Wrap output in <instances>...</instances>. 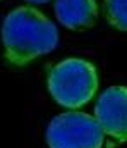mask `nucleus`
I'll list each match as a JSON object with an SVG mask.
<instances>
[{"instance_id":"f257e3e1","label":"nucleus","mask_w":127,"mask_h":148,"mask_svg":"<svg viewBox=\"0 0 127 148\" xmlns=\"http://www.w3.org/2000/svg\"><path fill=\"white\" fill-rule=\"evenodd\" d=\"M2 40L7 60L14 66H26L57 47L58 31L35 7H17L3 19Z\"/></svg>"},{"instance_id":"f03ea898","label":"nucleus","mask_w":127,"mask_h":148,"mask_svg":"<svg viewBox=\"0 0 127 148\" xmlns=\"http://www.w3.org/2000/svg\"><path fill=\"white\" fill-rule=\"evenodd\" d=\"M48 90L53 100L67 109H79L91 102L98 90L96 67L84 59H65L48 74Z\"/></svg>"},{"instance_id":"7ed1b4c3","label":"nucleus","mask_w":127,"mask_h":148,"mask_svg":"<svg viewBox=\"0 0 127 148\" xmlns=\"http://www.w3.org/2000/svg\"><path fill=\"white\" fill-rule=\"evenodd\" d=\"M46 143L50 148H101L103 131L86 112H64L50 121Z\"/></svg>"},{"instance_id":"20e7f679","label":"nucleus","mask_w":127,"mask_h":148,"mask_svg":"<svg viewBox=\"0 0 127 148\" xmlns=\"http://www.w3.org/2000/svg\"><path fill=\"white\" fill-rule=\"evenodd\" d=\"M94 119L103 134L117 143L127 141V86H110L96 100Z\"/></svg>"},{"instance_id":"39448f33","label":"nucleus","mask_w":127,"mask_h":148,"mask_svg":"<svg viewBox=\"0 0 127 148\" xmlns=\"http://www.w3.org/2000/svg\"><path fill=\"white\" fill-rule=\"evenodd\" d=\"M55 14L58 23L65 28L83 31L96 23L98 5L96 0H57Z\"/></svg>"},{"instance_id":"423d86ee","label":"nucleus","mask_w":127,"mask_h":148,"mask_svg":"<svg viewBox=\"0 0 127 148\" xmlns=\"http://www.w3.org/2000/svg\"><path fill=\"white\" fill-rule=\"evenodd\" d=\"M103 10L107 21L113 28L127 31V0H105Z\"/></svg>"},{"instance_id":"0eeeda50","label":"nucleus","mask_w":127,"mask_h":148,"mask_svg":"<svg viewBox=\"0 0 127 148\" xmlns=\"http://www.w3.org/2000/svg\"><path fill=\"white\" fill-rule=\"evenodd\" d=\"M28 2H33V3H46L50 0H28Z\"/></svg>"}]
</instances>
